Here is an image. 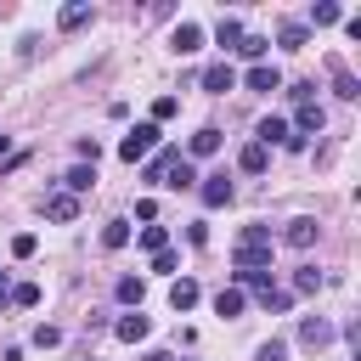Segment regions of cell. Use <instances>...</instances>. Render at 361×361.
Returning <instances> with one entry per match:
<instances>
[{"instance_id":"6da1fadb","label":"cell","mask_w":361,"mask_h":361,"mask_svg":"<svg viewBox=\"0 0 361 361\" xmlns=\"http://www.w3.org/2000/svg\"><path fill=\"white\" fill-rule=\"evenodd\" d=\"M158 141H164V130H158V124L147 118V124H135V130H130V135L118 141V158H124V164H141V158H147V152H152Z\"/></svg>"},{"instance_id":"7a4b0ae2","label":"cell","mask_w":361,"mask_h":361,"mask_svg":"<svg viewBox=\"0 0 361 361\" xmlns=\"http://www.w3.org/2000/svg\"><path fill=\"white\" fill-rule=\"evenodd\" d=\"M197 197H203V209H226L231 203V180L226 175H197Z\"/></svg>"},{"instance_id":"3957f363","label":"cell","mask_w":361,"mask_h":361,"mask_svg":"<svg viewBox=\"0 0 361 361\" xmlns=\"http://www.w3.org/2000/svg\"><path fill=\"white\" fill-rule=\"evenodd\" d=\"M333 333H338V327H333L327 316H305V322H299V344H305V350H322V344H333Z\"/></svg>"},{"instance_id":"277c9868","label":"cell","mask_w":361,"mask_h":361,"mask_svg":"<svg viewBox=\"0 0 361 361\" xmlns=\"http://www.w3.org/2000/svg\"><path fill=\"white\" fill-rule=\"evenodd\" d=\"M322 124H327V113H322V102H299V113H293V124H288V130H293V135L305 141V135H316Z\"/></svg>"},{"instance_id":"5b68a950","label":"cell","mask_w":361,"mask_h":361,"mask_svg":"<svg viewBox=\"0 0 361 361\" xmlns=\"http://www.w3.org/2000/svg\"><path fill=\"white\" fill-rule=\"evenodd\" d=\"M288 135H293V130H288V118H276V113L254 124V141H259L265 152H271V147H288Z\"/></svg>"},{"instance_id":"8992f818","label":"cell","mask_w":361,"mask_h":361,"mask_svg":"<svg viewBox=\"0 0 361 361\" xmlns=\"http://www.w3.org/2000/svg\"><path fill=\"white\" fill-rule=\"evenodd\" d=\"M316 231H322V226H316V220H310V214H299V220H288V226H282V243H288V248H299V254H305V248H310V243H316Z\"/></svg>"},{"instance_id":"52a82bcc","label":"cell","mask_w":361,"mask_h":361,"mask_svg":"<svg viewBox=\"0 0 361 361\" xmlns=\"http://www.w3.org/2000/svg\"><path fill=\"white\" fill-rule=\"evenodd\" d=\"M231 85H237V68H231V62H209V68H203V90H209V96H226Z\"/></svg>"},{"instance_id":"ba28073f","label":"cell","mask_w":361,"mask_h":361,"mask_svg":"<svg viewBox=\"0 0 361 361\" xmlns=\"http://www.w3.org/2000/svg\"><path fill=\"white\" fill-rule=\"evenodd\" d=\"M243 85H248V90H259V96H271V90H282V73H276L271 62H254V68L243 73Z\"/></svg>"},{"instance_id":"9c48e42d","label":"cell","mask_w":361,"mask_h":361,"mask_svg":"<svg viewBox=\"0 0 361 361\" xmlns=\"http://www.w3.org/2000/svg\"><path fill=\"white\" fill-rule=\"evenodd\" d=\"M220 141H226V135H220L214 124H203V130L186 141V152H180V158H214V152H220Z\"/></svg>"},{"instance_id":"30bf717a","label":"cell","mask_w":361,"mask_h":361,"mask_svg":"<svg viewBox=\"0 0 361 361\" xmlns=\"http://www.w3.org/2000/svg\"><path fill=\"white\" fill-rule=\"evenodd\" d=\"M180 158V147H158L152 158H147V169H141V180H152V186H164V175H169V164Z\"/></svg>"},{"instance_id":"8fae6325","label":"cell","mask_w":361,"mask_h":361,"mask_svg":"<svg viewBox=\"0 0 361 361\" xmlns=\"http://www.w3.org/2000/svg\"><path fill=\"white\" fill-rule=\"evenodd\" d=\"M164 186H169V192H192V186H197V164H192V158H175L169 175H164Z\"/></svg>"},{"instance_id":"7c38bea8","label":"cell","mask_w":361,"mask_h":361,"mask_svg":"<svg viewBox=\"0 0 361 361\" xmlns=\"http://www.w3.org/2000/svg\"><path fill=\"white\" fill-rule=\"evenodd\" d=\"M45 220H56V226L79 220V197H68V192H51V197H45Z\"/></svg>"},{"instance_id":"4fadbf2b","label":"cell","mask_w":361,"mask_h":361,"mask_svg":"<svg viewBox=\"0 0 361 361\" xmlns=\"http://www.w3.org/2000/svg\"><path fill=\"white\" fill-rule=\"evenodd\" d=\"M113 333H118V338H124V344H141V338H147V333H152V322H147V316H141V310H130V316H118V322H113Z\"/></svg>"},{"instance_id":"5bb4252c","label":"cell","mask_w":361,"mask_h":361,"mask_svg":"<svg viewBox=\"0 0 361 361\" xmlns=\"http://www.w3.org/2000/svg\"><path fill=\"white\" fill-rule=\"evenodd\" d=\"M85 23H90V0H68V6L56 11V28H62V34H73V28H85Z\"/></svg>"},{"instance_id":"9a60e30c","label":"cell","mask_w":361,"mask_h":361,"mask_svg":"<svg viewBox=\"0 0 361 361\" xmlns=\"http://www.w3.org/2000/svg\"><path fill=\"white\" fill-rule=\"evenodd\" d=\"M90 186H96V164H73V169L62 175V192H68V197H79V192H90Z\"/></svg>"},{"instance_id":"2e32d148","label":"cell","mask_w":361,"mask_h":361,"mask_svg":"<svg viewBox=\"0 0 361 361\" xmlns=\"http://www.w3.org/2000/svg\"><path fill=\"white\" fill-rule=\"evenodd\" d=\"M192 305H197V282H192V276H175V282H169V310L186 316Z\"/></svg>"},{"instance_id":"e0dca14e","label":"cell","mask_w":361,"mask_h":361,"mask_svg":"<svg viewBox=\"0 0 361 361\" xmlns=\"http://www.w3.org/2000/svg\"><path fill=\"white\" fill-rule=\"evenodd\" d=\"M169 45H175L180 56H192V51L203 45V28H197V23H175V34H169Z\"/></svg>"},{"instance_id":"ac0fdd59","label":"cell","mask_w":361,"mask_h":361,"mask_svg":"<svg viewBox=\"0 0 361 361\" xmlns=\"http://www.w3.org/2000/svg\"><path fill=\"white\" fill-rule=\"evenodd\" d=\"M265 164H271V152H265V147H259V141H248V147H243V152H237V169H243V175H259V169H265Z\"/></svg>"},{"instance_id":"d6986e66","label":"cell","mask_w":361,"mask_h":361,"mask_svg":"<svg viewBox=\"0 0 361 361\" xmlns=\"http://www.w3.org/2000/svg\"><path fill=\"white\" fill-rule=\"evenodd\" d=\"M305 39H310L305 23H282V28H276V45H282V51H305Z\"/></svg>"},{"instance_id":"ffe728a7","label":"cell","mask_w":361,"mask_h":361,"mask_svg":"<svg viewBox=\"0 0 361 361\" xmlns=\"http://www.w3.org/2000/svg\"><path fill=\"white\" fill-rule=\"evenodd\" d=\"M237 248H276V231H271V226H243Z\"/></svg>"},{"instance_id":"44dd1931","label":"cell","mask_w":361,"mask_h":361,"mask_svg":"<svg viewBox=\"0 0 361 361\" xmlns=\"http://www.w3.org/2000/svg\"><path fill=\"white\" fill-rule=\"evenodd\" d=\"M113 293H118V305H135V310H141V299H147V282H141V276H118V288H113Z\"/></svg>"},{"instance_id":"7402d4cb","label":"cell","mask_w":361,"mask_h":361,"mask_svg":"<svg viewBox=\"0 0 361 361\" xmlns=\"http://www.w3.org/2000/svg\"><path fill=\"white\" fill-rule=\"evenodd\" d=\"M243 305H248L243 288H220V293H214V316H243Z\"/></svg>"},{"instance_id":"603a6c76","label":"cell","mask_w":361,"mask_h":361,"mask_svg":"<svg viewBox=\"0 0 361 361\" xmlns=\"http://www.w3.org/2000/svg\"><path fill=\"white\" fill-rule=\"evenodd\" d=\"M338 17H344V11H338L333 0H316V6H310V17H305V28H327V23H338Z\"/></svg>"},{"instance_id":"cb8c5ba5","label":"cell","mask_w":361,"mask_h":361,"mask_svg":"<svg viewBox=\"0 0 361 361\" xmlns=\"http://www.w3.org/2000/svg\"><path fill=\"white\" fill-rule=\"evenodd\" d=\"M316 288H322V271H316V265H299V271H293V288H288V293L299 299V293H316Z\"/></svg>"},{"instance_id":"d4e9b609","label":"cell","mask_w":361,"mask_h":361,"mask_svg":"<svg viewBox=\"0 0 361 361\" xmlns=\"http://www.w3.org/2000/svg\"><path fill=\"white\" fill-rule=\"evenodd\" d=\"M237 39H243V23H237V17H220V28H214V45L237 51Z\"/></svg>"},{"instance_id":"484cf974","label":"cell","mask_w":361,"mask_h":361,"mask_svg":"<svg viewBox=\"0 0 361 361\" xmlns=\"http://www.w3.org/2000/svg\"><path fill=\"white\" fill-rule=\"evenodd\" d=\"M265 45H271V39H259V34H243V39H237V56H243V62H265Z\"/></svg>"},{"instance_id":"4316f807","label":"cell","mask_w":361,"mask_h":361,"mask_svg":"<svg viewBox=\"0 0 361 361\" xmlns=\"http://www.w3.org/2000/svg\"><path fill=\"white\" fill-rule=\"evenodd\" d=\"M130 243V220H107L102 226V248H124Z\"/></svg>"},{"instance_id":"83f0119b","label":"cell","mask_w":361,"mask_h":361,"mask_svg":"<svg viewBox=\"0 0 361 361\" xmlns=\"http://www.w3.org/2000/svg\"><path fill=\"white\" fill-rule=\"evenodd\" d=\"M259 305L265 310H293V293L288 288H259Z\"/></svg>"},{"instance_id":"f1b7e54d","label":"cell","mask_w":361,"mask_h":361,"mask_svg":"<svg viewBox=\"0 0 361 361\" xmlns=\"http://www.w3.org/2000/svg\"><path fill=\"white\" fill-rule=\"evenodd\" d=\"M333 96H344V102H355V96H361V85H355V73H344V68H338V73H333Z\"/></svg>"},{"instance_id":"f546056e","label":"cell","mask_w":361,"mask_h":361,"mask_svg":"<svg viewBox=\"0 0 361 361\" xmlns=\"http://www.w3.org/2000/svg\"><path fill=\"white\" fill-rule=\"evenodd\" d=\"M141 248H147V254L169 248V231H164V226H141Z\"/></svg>"},{"instance_id":"4dcf8cb0","label":"cell","mask_w":361,"mask_h":361,"mask_svg":"<svg viewBox=\"0 0 361 361\" xmlns=\"http://www.w3.org/2000/svg\"><path fill=\"white\" fill-rule=\"evenodd\" d=\"M11 305H17V310H34V305H39V288H34V282H17V288H11Z\"/></svg>"},{"instance_id":"1f68e13d","label":"cell","mask_w":361,"mask_h":361,"mask_svg":"<svg viewBox=\"0 0 361 361\" xmlns=\"http://www.w3.org/2000/svg\"><path fill=\"white\" fill-rule=\"evenodd\" d=\"M34 248H39L34 231H17V237H11V254H17V259H34Z\"/></svg>"},{"instance_id":"d6a6232c","label":"cell","mask_w":361,"mask_h":361,"mask_svg":"<svg viewBox=\"0 0 361 361\" xmlns=\"http://www.w3.org/2000/svg\"><path fill=\"white\" fill-rule=\"evenodd\" d=\"M175 107H180L175 96H158V102H152V124H164V118H175Z\"/></svg>"},{"instance_id":"836d02e7","label":"cell","mask_w":361,"mask_h":361,"mask_svg":"<svg viewBox=\"0 0 361 361\" xmlns=\"http://www.w3.org/2000/svg\"><path fill=\"white\" fill-rule=\"evenodd\" d=\"M34 344H39V350H51V344H62V333H56V327H45V322H39V327H34Z\"/></svg>"},{"instance_id":"e575fe53","label":"cell","mask_w":361,"mask_h":361,"mask_svg":"<svg viewBox=\"0 0 361 361\" xmlns=\"http://www.w3.org/2000/svg\"><path fill=\"white\" fill-rule=\"evenodd\" d=\"M282 355H288L282 338H265V344H259V361H282Z\"/></svg>"},{"instance_id":"d590c367","label":"cell","mask_w":361,"mask_h":361,"mask_svg":"<svg viewBox=\"0 0 361 361\" xmlns=\"http://www.w3.org/2000/svg\"><path fill=\"white\" fill-rule=\"evenodd\" d=\"M135 220H147V226H152V220H158V203H152V197H141V203H135Z\"/></svg>"},{"instance_id":"8d00e7d4","label":"cell","mask_w":361,"mask_h":361,"mask_svg":"<svg viewBox=\"0 0 361 361\" xmlns=\"http://www.w3.org/2000/svg\"><path fill=\"white\" fill-rule=\"evenodd\" d=\"M186 243H197V248H203V243H209V226H203V220H192V226H186Z\"/></svg>"},{"instance_id":"74e56055","label":"cell","mask_w":361,"mask_h":361,"mask_svg":"<svg viewBox=\"0 0 361 361\" xmlns=\"http://www.w3.org/2000/svg\"><path fill=\"white\" fill-rule=\"evenodd\" d=\"M152 271H175V248H158L152 254Z\"/></svg>"},{"instance_id":"f35d334b","label":"cell","mask_w":361,"mask_h":361,"mask_svg":"<svg viewBox=\"0 0 361 361\" xmlns=\"http://www.w3.org/2000/svg\"><path fill=\"white\" fill-rule=\"evenodd\" d=\"M141 361H175V355H164V350H147V355H141Z\"/></svg>"},{"instance_id":"ab89813d","label":"cell","mask_w":361,"mask_h":361,"mask_svg":"<svg viewBox=\"0 0 361 361\" xmlns=\"http://www.w3.org/2000/svg\"><path fill=\"white\" fill-rule=\"evenodd\" d=\"M6 152H11V135H6V130H0V158H6Z\"/></svg>"}]
</instances>
